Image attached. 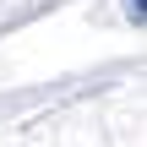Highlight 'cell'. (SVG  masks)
<instances>
[{"instance_id":"1","label":"cell","mask_w":147,"mask_h":147,"mask_svg":"<svg viewBox=\"0 0 147 147\" xmlns=\"http://www.w3.org/2000/svg\"><path fill=\"white\" fill-rule=\"evenodd\" d=\"M125 11H131V22L142 27V0H125Z\"/></svg>"}]
</instances>
